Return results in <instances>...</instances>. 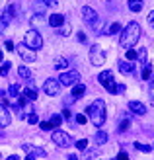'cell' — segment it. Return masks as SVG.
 Here are the masks:
<instances>
[{
  "label": "cell",
  "instance_id": "6da1fadb",
  "mask_svg": "<svg viewBox=\"0 0 154 160\" xmlns=\"http://www.w3.org/2000/svg\"><path fill=\"white\" fill-rule=\"evenodd\" d=\"M139 39H141V26H139L137 22L127 23V28L121 29L119 43H121V47H123L125 51H127V49H131V47H135Z\"/></svg>",
  "mask_w": 154,
  "mask_h": 160
},
{
  "label": "cell",
  "instance_id": "7a4b0ae2",
  "mask_svg": "<svg viewBox=\"0 0 154 160\" xmlns=\"http://www.w3.org/2000/svg\"><path fill=\"white\" fill-rule=\"evenodd\" d=\"M86 117L90 119L96 127H102L105 123V117H107V113H105V102L103 100L92 102L90 106L86 108Z\"/></svg>",
  "mask_w": 154,
  "mask_h": 160
},
{
  "label": "cell",
  "instance_id": "3957f363",
  "mask_svg": "<svg viewBox=\"0 0 154 160\" xmlns=\"http://www.w3.org/2000/svg\"><path fill=\"white\" fill-rule=\"evenodd\" d=\"M82 18H84V22L88 23V26H90L94 31H102V28H103V22H102V18L98 14H96V10L94 8H90V6H84L82 8Z\"/></svg>",
  "mask_w": 154,
  "mask_h": 160
},
{
  "label": "cell",
  "instance_id": "277c9868",
  "mask_svg": "<svg viewBox=\"0 0 154 160\" xmlns=\"http://www.w3.org/2000/svg\"><path fill=\"white\" fill-rule=\"evenodd\" d=\"M98 82L107 90L109 94H117V84H115V78H113L111 70H102L98 74Z\"/></svg>",
  "mask_w": 154,
  "mask_h": 160
},
{
  "label": "cell",
  "instance_id": "5b68a950",
  "mask_svg": "<svg viewBox=\"0 0 154 160\" xmlns=\"http://www.w3.org/2000/svg\"><path fill=\"white\" fill-rule=\"evenodd\" d=\"M26 43L29 49H33V51H37V49H41L43 47V37H41V33H39L37 29H29L27 33H26Z\"/></svg>",
  "mask_w": 154,
  "mask_h": 160
},
{
  "label": "cell",
  "instance_id": "8992f818",
  "mask_svg": "<svg viewBox=\"0 0 154 160\" xmlns=\"http://www.w3.org/2000/svg\"><path fill=\"white\" fill-rule=\"evenodd\" d=\"M90 62L94 67H103L105 65V53L100 45H94L90 49Z\"/></svg>",
  "mask_w": 154,
  "mask_h": 160
},
{
  "label": "cell",
  "instance_id": "52a82bcc",
  "mask_svg": "<svg viewBox=\"0 0 154 160\" xmlns=\"http://www.w3.org/2000/svg\"><path fill=\"white\" fill-rule=\"evenodd\" d=\"M51 139H53L55 145L61 147V148H68V147L72 145V137H70L68 133H64V131H55Z\"/></svg>",
  "mask_w": 154,
  "mask_h": 160
},
{
  "label": "cell",
  "instance_id": "ba28073f",
  "mask_svg": "<svg viewBox=\"0 0 154 160\" xmlns=\"http://www.w3.org/2000/svg\"><path fill=\"white\" fill-rule=\"evenodd\" d=\"M78 80H80V74L76 70H64L59 78V82H61V86H74V84H78Z\"/></svg>",
  "mask_w": 154,
  "mask_h": 160
},
{
  "label": "cell",
  "instance_id": "9c48e42d",
  "mask_svg": "<svg viewBox=\"0 0 154 160\" xmlns=\"http://www.w3.org/2000/svg\"><path fill=\"white\" fill-rule=\"evenodd\" d=\"M16 49H18V55H20V57L26 61V62H33V61L37 59V53H35L33 49H29L26 43H18V47H16Z\"/></svg>",
  "mask_w": 154,
  "mask_h": 160
},
{
  "label": "cell",
  "instance_id": "30bf717a",
  "mask_svg": "<svg viewBox=\"0 0 154 160\" xmlns=\"http://www.w3.org/2000/svg\"><path fill=\"white\" fill-rule=\"evenodd\" d=\"M43 92L47 96H59L61 94V82H59V78H47V82L43 84Z\"/></svg>",
  "mask_w": 154,
  "mask_h": 160
},
{
  "label": "cell",
  "instance_id": "8fae6325",
  "mask_svg": "<svg viewBox=\"0 0 154 160\" xmlns=\"http://www.w3.org/2000/svg\"><path fill=\"white\" fill-rule=\"evenodd\" d=\"M23 150L27 152V156H26V160H35V158H43L47 152H45V148H39V147H33L31 148L29 145H23Z\"/></svg>",
  "mask_w": 154,
  "mask_h": 160
},
{
  "label": "cell",
  "instance_id": "7c38bea8",
  "mask_svg": "<svg viewBox=\"0 0 154 160\" xmlns=\"http://www.w3.org/2000/svg\"><path fill=\"white\" fill-rule=\"evenodd\" d=\"M10 121H12L10 111H8V108L4 106V103H0V127H8Z\"/></svg>",
  "mask_w": 154,
  "mask_h": 160
},
{
  "label": "cell",
  "instance_id": "4fadbf2b",
  "mask_svg": "<svg viewBox=\"0 0 154 160\" xmlns=\"http://www.w3.org/2000/svg\"><path fill=\"white\" fill-rule=\"evenodd\" d=\"M129 109H131L133 113H137V115H144V113H147V106H144L142 102H137V100L129 102Z\"/></svg>",
  "mask_w": 154,
  "mask_h": 160
},
{
  "label": "cell",
  "instance_id": "5bb4252c",
  "mask_svg": "<svg viewBox=\"0 0 154 160\" xmlns=\"http://www.w3.org/2000/svg\"><path fill=\"white\" fill-rule=\"evenodd\" d=\"M14 10L16 8L10 4V6H6V10L2 12V18H0V22H2V26H8V23L12 22V18H14Z\"/></svg>",
  "mask_w": 154,
  "mask_h": 160
},
{
  "label": "cell",
  "instance_id": "9a60e30c",
  "mask_svg": "<svg viewBox=\"0 0 154 160\" xmlns=\"http://www.w3.org/2000/svg\"><path fill=\"white\" fill-rule=\"evenodd\" d=\"M49 26L51 28H61V26H64V16H61V14L49 16Z\"/></svg>",
  "mask_w": 154,
  "mask_h": 160
},
{
  "label": "cell",
  "instance_id": "2e32d148",
  "mask_svg": "<svg viewBox=\"0 0 154 160\" xmlns=\"http://www.w3.org/2000/svg\"><path fill=\"white\" fill-rule=\"evenodd\" d=\"M53 67L57 68V70H67L68 68V59H62V57H59V59H55V62H53Z\"/></svg>",
  "mask_w": 154,
  "mask_h": 160
},
{
  "label": "cell",
  "instance_id": "e0dca14e",
  "mask_svg": "<svg viewBox=\"0 0 154 160\" xmlns=\"http://www.w3.org/2000/svg\"><path fill=\"white\" fill-rule=\"evenodd\" d=\"M84 92H86V86H84V84H80V82L74 84V88H72V96H74L76 100H78V98H82V94H84Z\"/></svg>",
  "mask_w": 154,
  "mask_h": 160
},
{
  "label": "cell",
  "instance_id": "ac0fdd59",
  "mask_svg": "<svg viewBox=\"0 0 154 160\" xmlns=\"http://www.w3.org/2000/svg\"><path fill=\"white\" fill-rule=\"evenodd\" d=\"M119 70L123 74H131L133 72V65H131V62H127V61H121L119 62Z\"/></svg>",
  "mask_w": 154,
  "mask_h": 160
},
{
  "label": "cell",
  "instance_id": "d6986e66",
  "mask_svg": "<svg viewBox=\"0 0 154 160\" xmlns=\"http://www.w3.org/2000/svg\"><path fill=\"white\" fill-rule=\"evenodd\" d=\"M129 8H131V12H141L142 10V0H129Z\"/></svg>",
  "mask_w": 154,
  "mask_h": 160
},
{
  "label": "cell",
  "instance_id": "ffe728a7",
  "mask_svg": "<svg viewBox=\"0 0 154 160\" xmlns=\"http://www.w3.org/2000/svg\"><path fill=\"white\" fill-rule=\"evenodd\" d=\"M18 74L23 78V80H27V82H31V70L27 67H20L18 68Z\"/></svg>",
  "mask_w": 154,
  "mask_h": 160
},
{
  "label": "cell",
  "instance_id": "44dd1931",
  "mask_svg": "<svg viewBox=\"0 0 154 160\" xmlns=\"http://www.w3.org/2000/svg\"><path fill=\"white\" fill-rule=\"evenodd\" d=\"M105 142H107V133L98 131L96 133V145H105Z\"/></svg>",
  "mask_w": 154,
  "mask_h": 160
},
{
  "label": "cell",
  "instance_id": "7402d4cb",
  "mask_svg": "<svg viewBox=\"0 0 154 160\" xmlns=\"http://www.w3.org/2000/svg\"><path fill=\"white\" fill-rule=\"evenodd\" d=\"M123 29L121 28V23H111V26L105 29V35H113V33H119V31Z\"/></svg>",
  "mask_w": 154,
  "mask_h": 160
},
{
  "label": "cell",
  "instance_id": "603a6c76",
  "mask_svg": "<svg viewBox=\"0 0 154 160\" xmlns=\"http://www.w3.org/2000/svg\"><path fill=\"white\" fill-rule=\"evenodd\" d=\"M23 96H26L27 100H37V90L29 86V88H26V90H23Z\"/></svg>",
  "mask_w": 154,
  "mask_h": 160
},
{
  "label": "cell",
  "instance_id": "cb8c5ba5",
  "mask_svg": "<svg viewBox=\"0 0 154 160\" xmlns=\"http://www.w3.org/2000/svg\"><path fill=\"white\" fill-rule=\"evenodd\" d=\"M96 156H98V150L90 148V150H86V152L82 154V160H90V158H96Z\"/></svg>",
  "mask_w": 154,
  "mask_h": 160
},
{
  "label": "cell",
  "instance_id": "d4e9b609",
  "mask_svg": "<svg viewBox=\"0 0 154 160\" xmlns=\"http://www.w3.org/2000/svg\"><path fill=\"white\" fill-rule=\"evenodd\" d=\"M141 76H142V80H148V78L152 76V67H150V65H144L142 74H141Z\"/></svg>",
  "mask_w": 154,
  "mask_h": 160
},
{
  "label": "cell",
  "instance_id": "484cf974",
  "mask_svg": "<svg viewBox=\"0 0 154 160\" xmlns=\"http://www.w3.org/2000/svg\"><path fill=\"white\" fill-rule=\"evenodd\" d=\"M49 123H51L53 127H59V125L62 123V117H61V115H51V119H49Z\"/></svg>",
  "mask_w": 154,
  "mask_h": 160
},
{
  "label": "cell",
  "instance_id": "4316f807",
  "mask_svg": "<svg viewBox=\"0 0 154 160\" xmlns=\"http://www.w3.org/2000/svg\"><path fill=\"white\" fill-rule=\"evenodd\" d=\"M129 127H131V121H129V119H123V121L119 123V129H117V131H119V133H123V131L129 129Z\"/></svg>",
  "mask_w": 154,
  "mask_h": 160
},
{
  "label": "cell",
  "instance_id": "83f0119b",
  "mask_svg": "<svg viewBox=\"0 0 154 160\" xmlns=\"http://www.w3.org/2000/svg\"><path fill=\"white\" fill-rule=\"evenodd\" d=\"M135 148L137 150H142V152H150V147L148 145H142V142H135Z\"/></svg>",
  "mask_w": 154,
  "mask_h": 160
},
{
  "label": "cell",
  "instance_id": "f1b7e54d",
  "mask_svg": "<svg viewBox=\"0 0 154 160\" xmlns=\"http://www.w3.org/2000/svg\"><path fill=\"white\" fill-rule=\"evenodd\" d=\"M45 8H47V6H45L43 2H37V4H35V12H37V16H43Z\"/></svg>",
  "mask_w": 154,
  "mask_h": 160
},
{
  "label": "cell",
  "instance_id": "f546056e",
  "mask_svg": "<svg viewBox=\"0 0 154 160\" xmlns=\"http://www.w3.org/2000/svg\"><path fill=\"white\" fill-rule=\"evenodd\" d=\"M76 148H78V150H86V148H88V141H86V139H80V141L76 142Z\"/></svg>",
  "mask_w": 154,
  "mask_h": 160
},
{
  "label": "cell",
  "instance_id": "4dcf8cb0",
  "mask_svg": "<svg viewBox=\"0 0 154 160\" xmlns=\"http://www.w3.org/2000/svg\"><path fill=\"white\" fill-rule=\"evenodd\" d=\"M86 121H88L86 113H78V115H76V123H78V125H84Z\"/></svg>",
  "mask_w": 154,
  "mask_h": 160
},
{
  "label": "cell",
  "instance_id": "1f68e13d",
  "mask_svg": "<svg viewBox=\"0 0 154 160\" xmlns=\"http://www.w3.org/2000/svg\"><path fill=\"white\" fill-rule=\"evenodd\" d=\"M8 92H10V96H14V98H18V92H20L18 84H12V86H10V90H8Z\"/></svg>",
  "mask_w": 154,
  "mask_h": 160
},
{
  "label": "cell",
  "instance_id": "d6a6232c",
  "mask_svg": "<svg viewBox=\"0 0 154 160\" xmlns=\"http://www.w3.org/2000/svg\"><path fill=\"white\" fill-rule=\"evenodd\" d=\"M39 127H41L43 131H51V129H53V125H51L49 121H41V123H39Z\"/></svg>",
  "mask_w": 154,
  "mask_h": 160
},
{
  "label": "cell",
  "instance_id": "836d02e7",
  "mask_svg": "<svg viewBox=\"0 0 154 160\" xmlns=\"http://www.w3.org/2000/svg\"><path fill=\"white\" fill-rule=\"evenodd\" d=\"M26 117H27V121H29V123H31V125H35V123H37V121H39V117H37V115H35V113H29V115H26Z\"/></svg>",
  "mask_w": 154,
  "mask_h": 160
},
{
  "label": "cell",
  "instance_id": "e575fe53",
  "mask_svg": "<svg viewBox=\"0 0 154 160\" xmlns=\"http://www.w3.org/2000/svg\"><path fill=\"white\" fill-rule=\"evenodd\" d=\"M8 70H10V62H2V67H0V74H8Z\"/></svg>",
  "mask_w": 154,
  "mask_h": 160
},
{
  "label": "cell",
  "instance_id": "d590c367",
  "mask_svg": "<svg viewBox=\"0 0 154 160\" xmlns=\"http://www.w3.org/2000/svg\"><path fill=\"white\" fill-rule=\"evenodd\" d=\"M68 31H70V26H68V22H64V28H62V29L59 31V33H61V35H64V37H67V35H68Z\"/></svg>",
  "mask_w": 154,
  "mask_h": 160
},
{
  "label": "cell",
  "instance_id": "8d00e7d4",
  "mask_svg": "<svg viewBox=\"0 0 154 160\" xmlns=\"http://www.w3.org/2000/svg\"><path fill=\"white\" fill-rule=\"evenodd\" d=\"M41 2L47 6V8H55L57 4H59V2H57V0H41Z\"/></svg>",
  "mask_w": 154,
  "mask_h": 160
},
{
  "label": "cell",
  "instance_id": "74e56055",
  "mask_svg": "<svg viewBox=\"0 0 154 160\" xmlns=\"http://www.w3.org/2000/svg\"><path fill=\"white\" fill-rule=\"evenodd\" d=\"M127 59H129V61H135V59H137V51L127 49Z\"/></svg>",
  "mask_w": 154,
  "mask_h": 160
},
{
  "label": "cell",
  "instance_id": "f35d334b",
  "mask_svg": "<svg viewBox=\"0 0 154 160\" xmlns=\"http://www.w3.org/2000/svg\"><path fill=\"white\" fill-rule=\"evenodd\" d=\"M137 59H141V61L144 62V61H147V51H144V49H141L139 53H137Z\"/></svg>",
  "mask_w": 154,
  "mask_h": 160
},
{
  "label": "cell",
  "instance_id": "ab89813d",
  "mask_svg": "<svg viewBox=\"0 0 154 160\" xmlns=\"http://www.w3.org/2000/svg\"><path fill=\"white\" fill-rule=\"evenodd\" d=\"M26 103H27V98H26V96H18V106H20V108H23Z\"/></svg>",
  "mask_w": 154,
  "mask_h": 160
},
{
  "label": "cell",
  "instance_id": "60d3db41",
  "mask_svg": "<svg viewBox=\"0 0 154 160\" xmlns=\"http://www.w3.org/2000/svg\"><path fill=\"white\" fill-rule=\"evenodd\" d=\"M117 160H129V154L125 152V150H121V152H119V156H117Z\"/></svg>",
  "mask_w": 154,
  "mask_h": 160
},
{
  "label": "cell",
  "instance_id": "b9f144b4",
  "mask_svg": "<svg viewBox=\"0 0 154 160\" xmlns=\"http://www.w3.org/2000/svg\"><path fill=\"white\" fill-rule=\"evenodd\" d=\"M148 94H150V98L154 100V78H152V82H150V88H148Z\"/></svg>",
  "mask_w": 154,
  "mask_h": 160
},
{
  "label": "cell",
  "instance_id": "7bdbcfd3",
  "mask_svg": "<svg viewBox=\"0 0 154 160\" xmlns=\"http://www.w3.org/2000/svg\"><path fill=\"white\" fill-rule=\"evenodd\" d=\"M148 23H150V26L154 28V10H152V12L148 14Z\"/></svg>",
  "mask_w": 154,
  "mask_h": 160
},
{
  "label": "cell",
  "instance_id": "ee69618b",
  "mask_svg": "<svg viewBox=\"0 0 154 160\" xmlns=\"http://www.w3.org/2000/svg\"><path fill=\"white\" fill-rule=\"evenodd\" d=\"M6 51H14V43L12 41H6Z\"/></svg>",
  "mask_w": 154,
  "mask_h": 160
},
{
  "label": "cell",
  "instance_id": "f6af8a7d",
  "mask_svg": "<svg viewBox=\"0 0 154 160\" xmlns=\"http://www.w3.org/2000/svg\"><path fill=\"white\" fill-rule=\"evenodd\" d=\"M123 92H125V86L119 84V86H117V94H123Z\"/></svg>",
  "mask_w": 154,
  "mask_h": 160
},
{
  "label": "cell",
  "instance_id": "bcb514c9",
  "mask_svg": "<svg viewBox=\"0 0 154 160\" xmlns=\"http://www.w3.org/2000/svg\"><path fill=\"white\" fill-rule=\"evenodd\" d=\"M78 41L84 43V41H86V35H84V33H78Z\"/></svg>",
  "mask_w": 154,
  "mask_h": 160
},
{
  "label": "cell",
  "instance_id": "7dc6e473",
  "mask_svg": "<svg viewBox=\"0 0 154 160\" xmlns=\"http://www.w3.org/2000/svg\"><path fill=\"white\" fill-rule=\"evenodd\" d=\"M62 115H64V119H68V117H70V111H68V109H64V111H62Z\"/></svg>",
  "mask_w": 154,
  "mask_h": 160
},
{
  "label": "cell",
  "instance_id": "c3c4849f",
  "mask_svg": "<svg viewBox=\"0 0 154 160\" xmlns=\"http://www.w3.org/2000/svg\"><path fill=\"white\" fill-rule=\"evenodd\" d=\"M68 160H80V158H78L76 154H68Z\"/></svg>",
  "mask_w": 154,
  "mask_h": 160
},
{
  "label": "cell",
  "instance_id": "681fc988",
  "mask_svg": "<svg viewBox=\"0 0 154 160\" xmlns=\"http://www.w3.org/2000/svg\"><path fill=\"white\" fill-rule=\"evenodd\" d=\"M6 160H20V158H18V156H16V154H14V156H8Z\"/></svg>",
  "mask_w": 154,
  "mask_h": 160
},
{
  "label": "cell",
  "instance_id": "f907efd6",
  "mask_svg": "<svg viewBox=\"0 0 154 160\" xmlns=\"http://www.w3.org/2000/svg\"><path fill=\"white\" fill-rule=\"evenodd\" d=\"M0 62H2V49H0Z\"/></svg>",
  "mask_w": 154,
  "mask_h": 160
},
{
  "label": "cell",
  "instance_id": "816d5d0a",
  "mask_svg": "<svg viewBox=\"0 0 154 160\" xmlns=\"http://www.w3.org/2000/svg\"><path fill=\"white\" fill-rule=\"evenodd\" d=\"M0 160H2V154H0Z\"/></svg>",
  "mask_w": 154,
  "mask_h": 160
},
{
  "label": "cell",
  "instance_id": "f5cc1de1",
  "mask_svg": "<svg viewBox=\"0 0 154 160\" xmlns=\"http://www.w3.org/2000/svg\"><path fill=\"white\" fill-rule=\"evenodd\" d=\"M0 137H2V133H0Z\"/></svg>",
  "mask_w": 154,
  "mask_h": 160
},
{
  "label": "cell",
  "instance_id": "db71d44e",
  "mask_svg": "<svg viewBox=\"0 0 154 160\" xmlns=\"http://www.w3.org/2000/svg\"><path fill=\"white\" fill-rule=\"evenodd\" d=\"M0 2H2V0H0Z\"/></svg>",
  "mask_w": 154,
  "mask_h": 160
}]
</instances>
